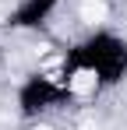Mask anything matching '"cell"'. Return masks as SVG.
<instances>
[{"mask_svg": "<svg viewBox=\"0 0 127 130\" xmlns=\"http://www.w3.org/2000/svg\"><path fill=\"white\" fill-rule=\"evenodd\" d=\"M78 14H81V21H103L106 14H109V7H106L103 0H81V7H78Z\"/></svg>", "mask_w": 127, "mask_h": 130, "instance_id": "cell-1", "label": "cell"}, {"mask_svg": "<svg viewBox=\"0 0 127 130\" xmlns=\"http://www.w3.org/2000/svg\"><path fill=\"white\" fill-rule=\"evenodd\" d=\"M92 88H95V70H78L71 77V91L74 95H88Z\"/></svg>", "mask_w": 127, "mask_h": 130, "instance_id": "cell-2", "label": "cell"}, {"mask_svg": "<svg viewBox=\"0 0 127 130\" xmlns=\"http://www.w3.org/2000/svg\"><path fill=\"white\" fill-rule=\"evenodd\" d=\"M35 130H49V127H35Z\"/></svg>", "mask_w": 127, "mask_h": 130, "instance_id": "cell-3", "label": "cell"}]
</instances>
